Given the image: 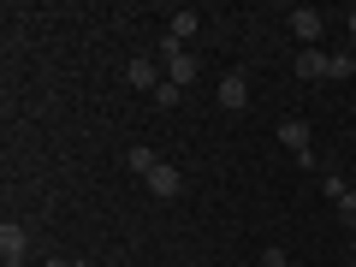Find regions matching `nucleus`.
Segmentation results:
<instances>
[{
    "mask_svg": "<svg viewBox=\"0 0 356 267\" xmlns=\"http://www.w3.org/2000/svg\"><path fill=\"white\" fill-rule=\"evenodd\" d=\"M291 267H303V261H291Z\"/></svg>",
    "mask_w": 356,
    "mask_h": 267,
    "instance_id": "6ab92c4d",
    "label": "nucleus"
},
{
    "mask_svg": "<svg viewBox=\"0 0 356 267\" xmlns=\"http://www.w3.org/2000/svg\"><path fill=\"white\" fill-rule=\"evenodd\" d=\"M143 184H149V191H154V196H161V202H172V196H178V191H184V172H178V166H172V161H154V172H149V178H143Z\"/></svg>",
    "mask_w": 356,
    "mask_h": 267,
    "instance_id": "7ed1b4c3",
    "label": "nucleus"
},
{
    "mask_svg": "<svg viewBox=\"0 0 356 267\" xmlns=\"http://www.w3.org/2000/svg\"><path fill=\"white\" fill-rule=\"evenodd\" d=\"M339 220H344V232H356V191L339 196Z\"/></svg>",
    "mask_w": 356,
    "mask_h": 267,
    "instance_id": "ddd939ff",
    "label": "nucleus"
},
{
    "mask_svg": "<svg viewBox=\"0 0 356 267\" xmlns=\"http://www.w3.org/2000/svg\"><path fill=\"white\" fill-rule=\"evenodd\" d=\"M184 102V83H172V77H166L161 89H154V107H178Z\"/></svg>",
    "mask_w": 356,
    "mask_h": 267,
    "instance_id": "9b49d317",
    "label": "nucleus"
},
{
    "mask_svg": "<svg viewBox=\"0 0 356 267\" xmlns=\"http://www.w3.org/2000/svg\"><path fill=\"white\" fill-rule=\"evenodd\" d=\"M291 30H297V42H303V48H315L321 30H327V18H321L315 6H291Z\"/></svg>",
    "mask_w": 356,
    "mask_h": 267,
    "instance_id": "39448f33",
    "label": "nucleus"
},
{
    "mask_svg": "<svg viewBox=\"0 0 356 267\" xmlns=\"http://www.w3.org/2000/svg\"><path fill=\"white\" fill-rule=\"evenodd\" d=\"M0 255H6V267H24V261H30V232L18 226V220L0 226Z\"/></svg>",
    "mask_w": 356,
    "mask_h": 267,
    "instance_id": "f03ea898",
    "label": "nucleus"
},
{
    "mask_svg": "<svg viewBox=\"0 0 356 267\" xmlns=\"http://www.w3.org/2000/svg\"><path fill=\"white\" fill-rule=\"evenodd\" d=\"M161 65H166V77H172V83H191V77H196V60L184 54V42H172V36L161 42Z\"/></svg>",
    "mask_w": 356,
    "mask_h": 267,
    "instance_id": "f257e3e1",
    "label": "nucleus"
},
{
    "mask_svg": "<svg viewBox=\"0 0 356 267\" xmlns=\"http://www.w3.org/2000/svg\"><path fill=\"white\" fill-rule=\"evenodd\" d=\"M280 143H285L291 154H309V119H285V125H280Z\"/></svg>",
    "mask_w": 356,
    "mask_h": 267,
    "instance_id": "0eeeda50",
    "label": "nucleus"
},
{
    "mask_svg": "<svg viewBox=\"0 0 356 267\" xmlns=\"http://www.w3.org/2000/svg\"><path fill=\"white\" fill-rule=\"evenodd\" d=\"M154 161H161L154 149H131V154H125V166H131L137 178H149V172H154Z\"/></svg>",
    "mask_w": 356,
    "mask_h": 267,
    "instance_id": "9d476101",
    "label": "nucleus"
},
{
    "mask_svg": "<svg viewBox=\"0 0 356 267\" xmlns=\"http://www.w3.org/2000/svg\"><path fill=\"white\" fill-rule=\"evenodd\" d=\"M344 24H350V42H356V6H350V13H344Z\"/></svg>",
    "mask_w": 356,
    "mask_h": 267,
    "instance_id": "dca6fc26",
    "label": "nucleus"
},
{
    "mask_svg": "<svg viewBox=\"0 0 356 267\" xmlns=\"http://www.w3.org/2000/svg\"><path fill=\"white\" fill-rule=\"evenodd\" d=\"M356 72V60H350V48H344V54H332V60H327V77H350Z\"/></svg>",
    "mask_w": 356,
    "mask_h": 267,
    "instance_id": "f8f14e48",
    "label": "nucleus"
},
{
    "mask_svg": "<svg viewBox=\"0 0 356 267\" xmlns=\"http://www.w3.org/2000/svg\"><path fill=\"white\" fill-rule=\"evenodd\" d=\"M196 24H202V18H196L191 6H178V13H172V24H166V36H172V42H191V36H196Z\"/></svg>",
    "mask_w": 356,
    "mask_h": 267,
    "instance_id": "6e6552de",
    "label": "nucleus"
},
{
    "mask_svg": "<svg viewBox=\"0 0 356 267\" xmlns=\"http://www.w3.org/2000/svg\"><path fill=\"white\" fill-rule=\"evenodd\" d=\"M350 60H356V42H350Z\"/></svg>",
    "mask_w": 356,
    "mask_h": 267,
    "instance_id": "a211bd4d",
    "label": "nucleus"
},
{
    "mask_svg": "<svg viewBox=\"0 0 356 267\" xmlns=\"http://www.w3.org/2000/svg\"><path fill=\"white\" fill-rule=\"evenodd\" d=\"M48 267H83V261H72V255H54V261Z\"/></svg>",
    "mask_w": 356,
    "mask_h": 267,
    "instance_id": "2eb2a0df",
    "label": "nucleus"
},
{
    "mask_svg": "<svg viewBox=\"0 0 356 267\" xmlns=\"http://www.w3.org/2000/svg\"><path fill=\"white\" fill-rule=\"evenodd\" d=\"M327 60H332V54L303 48V54H297V77H327Z\"/></svg>",
    "mask_w": 356,
    "mask_h": 267,
    "instance_id": "1a4fd4ad",
    "label": "nucleus"
},
{
    "mask_svg": "<svg viewBox=\"0 0 356 267\" xmlns=\"http://www.w3.org/2000/svg\"><path fill=\"white\" fill-rule=\"evenodd\" d=\"M261 267H291V255L285 250H261Z\"/></svg>",
    "mask_w": 356,
    "mask_h": 267,
    "instance_id": "4468645a",
    "label": "nucleus"
},
{
    "mask_svg": "<svg viewBox=\"0 0 356 267\" xmlns=\"http://www.w3.org/2000/svg\"><path fill=\"white\" fill-rule=\"evenodd\" d=\"M350 255H356V232H350Z\"/></svg>",
    "mask_w": 356,
    "mask_h": 267,
    "instance_id": "f3484780",
    "label": "nucleus"
},
{
    "mask_svg": "<svg viewBox=\"0 0 356 267\" xmlns=\"http://www.w3.org/2000/svg\"><path fill=\"white\" fill-rule=\"evenodd\" d=\"M220 107H226V113H243V107H250V77H243V72L220 77Z\"/></svg>",
    "mask_w": 356,
    "mask_h": 267,
    "instance_id": "20e7f679",
    "label": "nucleus"
},
{
    "mask_svg": "<svg viewBox=\"0 0 356 267\" xmlns=\"http://www.w3.org/2000/svg\"><path fill=\"white\" fill-rule=\"evenodd\" d=\"M125 83H131V89H161L166 77H161V65H154V60H131V65H125Z\"/></svg>",
    "mask_w": 356,
    "mask_h": 267,
    "instance_id": "423d86ee",
    "label": "nucleus"
},
{
    "mask_svg": "<svg viewBox=\"0 0 356 267\" xmlns=\"http://www.w3.org/2000/svg\"><path fill=\"white\" fill-rule=\"evenodd\" d=\"M350 267H356V261H350Z\"/></svg>",
    "mask_w": 356,
    "mask_h": 267,
    "instance_id": "aec40b11",
    "label": "nucleus"
}]
</instances>
